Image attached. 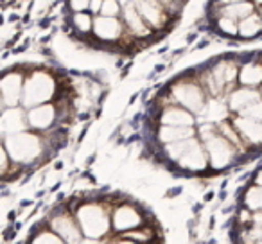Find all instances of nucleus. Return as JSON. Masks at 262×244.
Segmentation results:
<instances>
[{
	"label": "nucleus",
	"instance_id": "f3484780",
	"mask_svg": "<svg viewBox=\"0 0 262 244\" xmlns=\"http://www.w3.org/2000/svg\"><path fill=\"white\" fill-rule=\"evenodd\" d=\"M258 101H262L260 90H253V88H244V86H237L226 97V104H228L232 115H241V113H244L250 106H253Z\"/></svg>",
	"mask_w": 262,
	"mask_h": 244
},
{
	"label": "nucleus",
	"instance_id": "423d86ee",
	"mask_svg": "<svg viewBox=\"0 0 262 244\" xmlns=\"http://www.w3.org/2000/svg\"><path fill=\"white\" fill-rule=\"evenodd\" d=\"M169 92L174 97L176 104L182 106V108L189 109L190 113L194 115H200L201 112L205 109L208 102V94L207 90L203 88V84L198 81L196 74H183V76L176 77L174 81L169 83Z\"/></svg>",
	"mask_w": 262,
	"mask_h": 244
},
{
	"label": "nucleus",
	"instance_id": "f03ea898",
	"mask_svg": "<svg viewBox=\"0 0 262 244\" xmlns=\"http://www.w3.org/2000/svg\"><path fill=\"white\" fill-rule=\"evenodd\" d=\"M2 147L9 154L13 164L20 165L26 171L47 164L52 153H56L47 135H40L31 129L18 135L2 137Z\"/></svg>",
	"mask_w": 262,
	"mask_h": 244
},
{
	"label": "nucleus",
	"instance_id": "f257e3e1",
	"mask_svg": "<svg viewBox=\"0 0 262 244\" xmlns=\"http://www.w3.org/2000/svg\"><path fill=\"white\" fill-rule=\"evenodd\" d=\"M117 197H120L119 194H113L110 197H99V199H79L74 210V217L84 239L106 242L110 235H113L112 212L120 201H124Z\"/></svg>",
	"mask_w": 262,
	"mask_h": 244
},
{
	"label": "nucleus",
	"instance_id": "9b49d317",
	"mask_svg": "<svg viewBox=\"0 0 262 244\" xmlns=\"http://www.w3.org/2000/svg\"><path fill=\"white\" fill-rule=\"evenodd\" d=\"M137 9H139L140 16L144 22L149 26V29L155 34L162 36V34L171 31V24H174V16L169 13L165 2H137Z\"/></svg>",
	"mask_w": 262,
	"mask_h": 244
},
{
	"label": "nucleus",
	"instance_id": "20e7f679",
	"mask_svg": "<svg viewBox=\"0 0 262 244\" xmlns=\"http://www.w3.org/2000/svg\"><path fill=\"white\" fill-rule=\"evenodd\" d=\"M198 139L203 142L205 149L210 162V171L223 172L232 169L239 162H243V157L237 151L233 144H230L225 137L219 133L217 126L214 124H201L198 126Z\"/></svg>",
	"mask_w": 262,
	"mask_h": 244
},
{
	"label": "nucleus",
	"instance_id": "39448f33",
	"mask_svg": "<svg viewBox=\"0 0 262 244\" xmlns=\"http://www.w3.org/2000/svg\"><path fill=\"white\" fill-rule=\"evenodd\" d=\"M59 90H61V81H59L58 74L43 69V66H34L26 77L22 108L31 109L54 102L59 95Z\"/></svg>",
	"mask_w": 262,
	"mask_h": 244
},
{
	"label": "nucleus",
	"instance_id": "72a5a7b5",
	"mask_svg": "<svg viewBox=\"0 0 262 244\" xmlns=\"http://www.w3.org/2000/svg\"><path fill=\"white\" fill-rule=\"evenodd\" d=\"M258 244H262V240H260V242H258Z\"/></svg>",
	"mask_w": 262,
	"mask_h": 244
},
{
	"label": "nucleus",
	"instance_id": "412c9836",
	"mask_svg": "<svg viewBox=\"0 0 262 244\" xmlns=\"http://www.w3.org/2000/svg\"><path fill=\"white\" fill-rule=\"evenodd\" d=\"M262 36V16L260 13H253L248 18L239 22V38L244 41L255 40V38Z\"/></svg>",
	"mask_w": 262,
	"mask_h": 244
},
{
	"label": "nucleus",
	"instance_id": "bb28decb",
	"mask_svg": "<svg viewBox=\"0 0 262 244\" xmlns=\"http://www.w3.org/2000/svg\"><path fill=\"white\" fill-rule=\"evenodd\" d=\"M239 117H248V119H253V120L262 122V101L255 102L253 106H250V108H248L244 113H241Z\"/></svg>",
	"mask_w": 262,
	"mask_h": 244
},
{
	"label": "nucleus",
	"instance_id": "393cba45",
	"mask_svg": "<svg viewBox=\"0 0 262 244\" xmlns=\"http://www.w3.org/2000/svg\"><path fill=\"white\" fill-rule=\"evenodd\" d=\"M120 15H122V2H115V0H102L101 16H106V18H120Z\"/></svg>",
	"mask_w": 262,
	"mask_h": 244
},
{
	"label": "nucleus",
	"instance_id": "4be33fe9",
	"mask_svg": "<svg viewBox=\"0 0 262 244\" xmlns=\"http://www.w3.org/2000/svg\"><path fill=\"white\" fill-rule=\"evenodd\" d=\"M241 205L251 212H262V187L255 185V183L246 185L243 196H241Z\"/></svg>",
	"mask_w": 262,
	"mask_h": 244
},
{
	"label": "nucleus",
	"instance_id": "dca6fc26",
	"mask_svg": "<svg viewBox=\"0 0 262 244\" xmlns=\"http://www.w3.org/2000/svg\"><path fill=\"white\" fill-rule=\"evenodd\" d=\"M0 131L2 137L9 135H18V133L29 131V124H27V109L20 108H8L2 109V117H0Z\"/></svg>",
	"mask_w": 262,
	"mask_h": 244
},
{
	"label": "nucleus",
	"instance_id": "a878e982",
	"mask_svg": "<svg viewBox=\"0 0 262 244\" xmlns=\"http://www.w3.org/2000/svg\"><path fill=\"white\" fill-rule=\"evenodd\" d=\"M65 8L69 9V15H79V13H90V0H72V2H67Z\"/></svg>",
	"mask_w": 262,
	"mask_h": 244
},
{
	"label": "nucleus",
	"instance_id": "c85d7f7f",
	"mask_svg": "<svg viewBox=\"0 0 262 244\" xmlns=\"http://www.w3.org/2000/svg\"><path fill=\"white\" fill-rule=\"evenodd\" d=\"M104 244H137V242H131V240H126V239H122V237H110L108 240H106Z\"/></svg>",
	"mask_w": 262,
	"mask_h": 244
},
{
	"label": "nucleus",
	"instance_id": "2eb2a0df",
	"mask_svg": "<svg viewBox=\"0 0 262 244\" xmlns=\"http://www.w3.org/2000/svg\"><path fill=\"white\" fill-rule=\"evenodd\" d=\"M208 8L214 9V18L217 16H226V18H232L235 22L248 18L253 13H257L255 8V2H244V0H230V2H214V4H208Z\"/></svg>",
	"mask_w": 262,
	"mask_h": 244
},
{
	"label": "nucleus",
	"instance_id": "b1692460",
	"mask_svg": "<svg viewBox=\"0 0 262 244\" xmlns=\"http://www.w3.org/2000/svg\"><path fill=\"white\" fill-rule=\"evenodd\" d=\"M214 29L225 38H239V22L226 16L214 18Z\"/></svg>",
	"mask_w": 262,
	"mask_h": 244
},
{
	"label": "nucleus",
	"instance_id": "cd10ccee",
	"mask_svg": "<svg viewBox=\"0 0 262 244\" xmlns=\"http://www.w3.org/2000/svg\"><path fill=\"white\" fill-rule=\"evenodd\" d=\"M101 11H102V0H94V2H90L92 16H101Z\"/></svg>",
	"mask_w": 262,
	"mask_h": 244
},
{
	"label": "nucleus",
	"instance_id": "7ed1b4c3",
	"mask_svg": "<svg viewBox=\"0 0 262 244\" xmlns=\"http://www.w3.org/2000/svg\"><path fill=\"white\" fill-rule=\"evenodd\" d=\"M155 157H157L155 158L157 162H162L172 171H182L185 174L200 176L210 171L207 149L198 137L183 140V142L169 144V146H160Z\"/></svg>",
	"mask_w": 262,
	"mask_h": 244
},
{
	"label": "nucleus",
	"instance_id": "6ab92c4d",
	"mask_svg": "<svg viewBox=\"0 0 262 244\" xmlns=\"http://www.w3.org/2000/svg\"><path fill=\"white\" fill-rule=\"evenodd\" d=\"M239 86L260 90L262 86V59L260 58H246L241 63L239 70Z\"/></svg>",
	"mask_w": 262,
	"mask_h": 244
},
{
	"label": "nucleus",
	"instance_id": "c756f323",
	"mask_svg": "<svg viewBox=\"0 0 262 244\" xmlns=\"http://www.w3.org/2000/svg\"><path fill=\"white\" fill-rule=\"evenodd\" d=\"M251 183H255V185L262 187V167H258L257 171L253 172V178H251Z\"/></svg>",
	"mask_w": 262,
	"mask_h": 244
},
{
	"label": "nucleus",
	"instance_id": "ddd939ff",
	"mask_svg": "<svg viewBox=\"0 0 262 244\" xmlns=\"http://www.w3.org/2000/svg\"><path fill=\"white\" fill-rule=\"evenodd\" d=\"M232 124L235 128V131L239 133V137L243 139L244 146L255 153V151L262 149V122L248 117H239L232 115Z\"/></svg>",
	"mask_w": 262,
	"mask_h": 244
},
{
	"label": "nucleus",
	"instance_id": "7c9ffc66",
	"mask_svg": "<svg viewBox=\"0 0 262 244\" xmlns=\"http://www.w3.org/2000/svg\"><path fill=\"white\" fill-rule=\"evenodd\" d=\"M251 225L260 226V228H262V212H253V217H251Z\"/></svg>",
	"mask_w": 262,
	"mask_h": 244
},
{
	"label": "nucleus",
	"instance_id": "a211bd4d",
	"mask_svg": "<svg viewBox=\"0 0 262 244\" xmlns=\"http://www.w3.org/2000/svg\"><path fill=\"white\" fill-rule=\"evenodd\" d=\"M232 119V113L226 104V99H208L203 112L198 115V126L201 124H214L219 126L226 120Z\"/></svg>",
	"mask_w": 262,
	"mask_h": 244
},
{
	"label": "nucleus",
	"instance_id": "473e14b6",
	"mask_svg": "<svg viewBox=\"0 0 262 244\" xmlns=\"http://www.w3.org/2000/svg\"><path fill=\"white\" fill-rule=\"evenodd\" d=\"M260 94H262V86H260Z\"/></svg>",
	"mask_w": 262,
	"mask_h": 244
},
{
	"label": "nucleus",
	"instance_id": "6e6552de",
	"mask_svg": "<svg viewBox=\"0 0 262 244\" xmlns=\"http://www.w3.org/2000/svg\"><path fill=\"white\" fill-rule=\"evenodd\" d=\"M147 217H149V214H146V210L139 203H135V201L131 199L120 201L112 212L113 235L119 237L127 232H133V230L140 228L142 225H146Z\"/></svg>",
	"mask_w": 262,
	"mask_h": 244
},
{
	"label": "nucleus",
	"instance_id": "f8f14e48",
	"mask_svg": "<svg viewBox=\"0 0 262 244\" xmlns=\"http://www.w3.org/2000/svg\"><path fill=\"white\" fill-rule=\"evenodd\" d=\"M120 18H122L127 33L135 38L137 41H140V45H144L142 41H151L158 36V34H155L149 29V26L140 16L139 9H137V2H122V15H120Z\"/></svg>",
	"mask_w": 262,
	"mask_h": 244
},
{
	"label": "nucleus",
	"instance_id": "0eeeda50",
	"mask_svg": "<svg viewBox=\"0 0 262 244\" xmlns=\"http://www.w3.org/2000/svg\"><path fill=\"white\" fill-rule=\"evenodd\" d=\"M34 65H16L13 69H6L0 77V99H2V109L8 108H20L24 99V86H26V77Z\"/></svg>",
	"mask_w": 262,
	"mask_h": 244
},
{
	"label": "nucleus",
	"instance_id": "1a4fd4ad",
	"mask_svg": "<svg viewBox=\"0 0 262 244\" xmlns=\"http://www.w3.org/2000/svg\"><path fill=\"white\" fill-rule=\"evenodd\" d=\"M63 122L69 120L63 119L61 109L56 102H49V104H41L36 108L27 109V124L29 129L40 135H49V133L56 131V129H67L63 128Z\"/></svg>",
	"mask_w": 262,
	"mask_h": 244
},
{
	"label": "nucleus",
	"instance_id": "aec40b11",
	"mask_svg": "<svg viewBox=\"0 0 262 244\" xmlns=\"http://www.w3.org/2000/svg\"><path fill=\"white\" fill-rule=\"evenodd\" d=\"M198 137V128H174V126H158L155 129V142L158 146H169V144L183 142Z\"/></svg>",
	"mask_w": 262,
	"mask_h": 244
},
{
	"label": "nucleus",
	"instance_id": "5701e85b",
	"mask_svg": "<svg viewBox=\"0 0 262 244\" xmlns=\"http://www.w3.org/2000/svg\"><path fill=\"white\" fill-rule=\"evenodd\" d=\"M40 226L33 230V233H31V237H29V242L27 244H67L61 237L56 235V233L49 228L45 221H43V228H40Z\"/></svg>",
	"mask_w": 262,
	"mask_h": 244
},
{
	"label": "nucleus",
	"instance_id": "9d476101",
	"mask_svg": "<svg viewBox=\"0 0 262 244\" xmlns=\"http://www.w3.org/2000/svg\"><path fill=\"white\" fill-rule=\"evenodd\" d=\"M45 223L47 226L56 233L59 235L67 244H81L84 240V235L81 232L79 225H77L76 217L74 214L69 210L67 203H63L59 208H56L54 212L45 217Z\"/></svg>",
	"mask_w": 262,
	"mask_h": 244
},
{
	"label": "nucleus",
	"instance_id": "2f4dec72",
	"mask_svg": "<svg viewBox=\"0 0 262 244\" xmlns=\"http://www.w3.org/2000/svg\"><path fill=\"white\" fill-rule=\"evenodd\" d=\"M81 244H104V242H101V240H90V239H84Z\"/></svg>",
	"mask_w": 262,
	"mask_h": 244
},
{
	"label": "nucleus",
	"instance_id": "4468645a",
	"mask_svg": "<svg viewBox=\"0 0 262 244\" xmlns=\"http://www.w3.org/2000/svg\"><path fill=\"white\" fill-rule=\"evenodd\" d=\"M158 126H174V128H198V117L178 104L165 106L157 112Z\"/></svg>",
	"mask_w": 262,
	"mask_h": 244
}]
</instances>
